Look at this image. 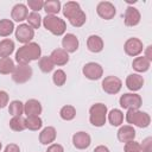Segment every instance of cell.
Here are the masks:
<instances>
[{"label": "cell", "instance_id": "cell-39", "mask_svg": "<svg viewBox=\"0 0 152 152\" xmlns=\"http://www.w3.org/2000/svg\"><path fill=\"white\" fill-rule=\"evenodd\" d=\"M8 94L5 90H0V109L5 108L8 104Z\"/></svg>", "mask_w": 152, "mask_h": 152}, {"label": "cell", "instance_id": "cell-43", "mask_svg": "<svg viewBox=\"0 0 152 152\" xmlns=\"http://www.w3.org/2000/svg\"><path fill=\"white\" fill-rule=\"evenodd\" d=\"M151 49H152V46L148 45V46L146 48V50H145V57H146L148 61L152 59V52H151Z\"/></svg>", "mask_w": 152, "mask_h": 152}, {"label": "cell", "instance_id": "cell-15", "mask_svg": "<svg viewBox=\"0 0 152 152\" xmlns=\"http://www.w3.org/2000/svg\"><path fill=\"white\" fill-rule=\"evenodd\" d=\"M78 45H80L78 38H77L75 34H72V33H66V34L63 37V39H62L63 50H65L68 53H71V52L77 51Z\"/></svg>", "mask_w": 152, "mask_h": 152}, {"label": "cell", "instance_id": "cell-18", "mask_svg": "<svg viewBox=\"0 0 152 152\" xmlns=\"http://www.w3.org/2000/svg\"><path fill=\"white\" fill-rule=\"evenodd\" d=\"M144 86V77L139 74H131L126 78V87L131 91H137Z\"/></svg>", "mask_w": 152, "mask_h": 152}, {"label": "cell", "instance_id": "cell-29", "mask_svg": "<svg viewBox=\"0 0 152 152\" xmlns=\"http://www.w3.org/2000/svg\"><path fill=\"white\" fill-rule=\"evenodd\" d=\"M14 31V24L10 19L0 20V37H7Z\"/></svg>", "mask_w": 152, "mask_h": 152}, {"label": "cell", "instance_id": "cell-1", "mask_svg": "<svg viewBox=\"0 0 152 152\" xmlns=\"http://www.w3.org/2000/svg\"><path fill=\"white\" fill-rule=\"evenodd\" d=\"M63 15L70 21V24L75 27H81L86 20L87 15L86 13L81 10V6L76 1H68L63 6Z\"/></svg>", "mask_w": 152, "mask_h": 152}, {"label": "cell", "instance_id": "cell-23", "mask_svg": "<svg viewBox=\"0 0 152 152\" xmlns=\"http://www.w3.org/2000/svg\"><path fill=\"white\" fill-rule=\"evenodd\" d=\"M151 65V61H148L145 56H140V57H135L132 62V68L138 71V72H145L150 69Z\"/></svg>", "mask_w": 152, "mask_h": 152}, {"label": "cell", "instance_id": "cell-12", "mask_svg": "<svg viewBox=\"0 0 152 152\" xmlns=\"http://www.w3.org/2000/svg\"><path fill=\"white\" fill-rule=\"evenodd\" d=\"M96 12H97V14L102 19L110 20V19L114 18V15L116 13V10H115V6L112 2H109V1H101L96 6Z\"/></svg>", "mask_w": 152, "mask_h": 152}, {"label": "cell", "instance_id": "cell-36", "mask_svg": "<svg viewBox=\"0 0 152 152\" xmlns=\"http://www.w3.org/2000/svg\"><path fill=\"white\" fill-rule=\"evenodd\" d=\"M124 151L125 152H141L140 151V145L139 142L137 141H128L125 144V147H124Z\"/></svg>", "mask_w": 152, "mask_h": 152}, {"label": "cell", "instance_id": "cell-2", "mask_svg": "<svg viewBox=\"0 0 152 152\" xmlns=\"http://www.w3.org/2000/svg\"><path fill=\"white\" fill-rule=\"evenodd\" d=\"M40 55L42 49L39 44L31 42L28 44H24L18 49V51L15 52V61L18 62V64H28L30 62L40 58Z\"/></svg>", "mask_w": 152, "mask_h": 152}, {"label": "cell", "instance_id": "cell-4", "mask_svg": "<svg viewBox=\"0 0 152 152\" xmlns=\"http://www.w3.org/2000/svg\"><path fill=\"white\" fill-rule=\"evenodd\" d=\"M43 25L48 31H50L55 36H62V34H64V32L66 30L65 21L57 15L44 17L43 18Z\"/></svg>", "mask_w": 152, "mask_h": 152}, {"label": "cell", "instance_id": "cell-17", "mask_svg": "<svg viewBox=\"0 0 152 152\" xmlns=\"http://www.w3.org/2000/svg\"><path fill=\"white\" fill-rule=\"evenodd\" d=\"M135 138V129L133 128V126L131 125H125L121 126L118 131V139L121 142H128V141H133Z\"/></svg>", "mask_w": 152, "mask_h": 152}, {"label": "cell", "instance_id": "cell-25", "mask_svg": "<svg viewBox=\"0 0 152 152\" xmlns=\"http://www.w3.org/2000/svg\"><path fill=\"white\" fill-rule=\"evenodd\" d=\"M43 8L46 12V15H55V14H57L61 11V1H58V0L44 1Z\"/></svg>", "mask_w": 152, "mask_h": 152}, {"label": "cell", "instance_id": "cell-35", "mask_svg": "<svg viewBox=\"0 0 152 152\" xmlns=\"http://www.w3.org/2000/svg\"><path fill=\"white\" fill-rule=\"evenodd\" d=\"M52 81H53V83H55L57 87L64 86V83H65V81H66V75H65V72H64L63 70H61V69L56 70V71L53 72V75H52Z\"/></svg>", "mask_w": 152, "mask_h": 152}, {"label": "cell", "instance_id": "cell-40", "mask_svg": "<svg viewBox=\"0 0 152 152\" xmlns=\"http://www.w3.org/2000/svg\"><path fill=\"white\" fill-rule=\"evenodd\" d=\"M46 152H64V148L59 144H51L48 147V151Z\"/></svg>", "mask_w": 152, "mask_h": 152}, {"label": "cell", "instance_id": "cell-22", "mask_svg": "<svg viewBox=\"0 0 152 152\" xmlns=\"http://www.w3.org/2000/svg\"><path fill=\"white\" fill-rule=\"evenodd\" d=\"M50 58L55 65H65L69 62V53L63 49H55L51 52Z\"/></svg>", "mask_w": 152, "mask_h": 152}, {"label": "cell", "instance_id": "cell-3", "mask_svg": "<svg viewBox=\"0 0 152 152\" xmlns=\"http://www.w3.org/2000/svg\"><path fill=\"white\" fill-rule=\"evenodd\" d=\"M107 120V106L103 103H95L89 109V121L95 127H102Z\"/></svg>", "mask_w": 152, "mask_h": 152}, {"label": "cell", "instance_id": "cell-14", "mask_svg": "<svg viewBox=\"0 0 152 152\" xmlns=\"http://www.w3.org/2000/svg\"><path fill=\"white\" fill-rule=\"evenodd\" d=\"M140 12L138 11V8L128 6L125 11V15H124V21L126 26H137L140 23Z\"/></svg>", "mask_w": 152, "mask_h": 152}, {"label": "cell", "instance_id": "cell-30", "mask_svg": "<svg viewBox=\"0 0 152 152\" xmlns=\"http://www.w3.org/2000/svg\"><path fill=\"white\" fill-rule=\"evenodd\" d=\"M38 66H39V69H40L43 72L48 74V72H51V71L53 70L55 64H53L52 59L50 58V56H44V57H40V58H39Z\"/></svg>", "mask_w": 152, "mask_h": 152}, {"label": "cell", "instance_id": "cell-13", "mask_svg": "<svg viewBox=\"0 0 152 152\" xmlns=\"http://www.w3.org/2000/svg\"><path fill=\"white\" fill-rule=\"evenodd\" d=\"M90 142H91V138L87 132L81 131V132H76L72 135V145L78 150L88 148Z\"/></svg>", "mask_w": 152, "mask_h": 152}, {"label": "cell", "instance_id": "cell-33", "mask_svg": "<svg viewBox=\"0 0 152 152\" xmlns=\"http://www.w3.org/2000/svg\"><path fill=\"white\" fill-rule=\"evenodd\" d=\"M26 20H27V24L33 30L34 28H39L40 25H42V17H40L39 12H31V13H28Z\"/></svg>", "mask_w": 152, "mask_h": 152}, {"label": "cell", "instance_id": "cell-16", "mask_svg": "<svg viewBox=\"0 0 152 152\" xmlns=\"http://www.w3.org/2000/svg\"><path fill=\"white\" fill-rule=\"evenodd\" d=\"M42 110V104L36 99H30L26 101V103H24V113L27 116H39Z\"/></svg>", "mask_w": 152, "mask_h": 152}, {"label": "cell", "instance_id": "cell-41", "mask_svg": "<svg viewBox=\"0 0 152 152\" xmlns=\"http://www.w3.org/2000/svg\"><path fill=\"white\" fill-rule=\"evenodd\" d=\"M4 152H20V147L17 144H8Z\"/></svg>", "mask_w": 152, "mask_h": 152}, {"label": "cell", "instance_id": "cell-19", "mask_svg": "<svg viewBox=\"0 0 152 152\" xmlns=\"http://www.w3.org/2000/svg\"><path fill=\"white\" fill-rule=\"evenodd\" d=\"M28 15V10L26 7V5L24 4H17L13 6L12 12H11V17L14 21H24Z\"/></svg>", "mask_w": 152, "mask_h": 152}, {"label": "cell", "instance_id": "cell-44", "mask_svg": "<svg viewBox=\"0 0 152 152\" xmlns=\"http://www.w3.org/2000/svg\"><path fill=\"white\" fill-rule=\"evenodd\" d=\"M1 147H2V144H1V141H0V150H1Z\"/></svg>", "mask_w": 152, "mask_h": 152}, {"label": "cell", "instance_id": "cell-37", "mask_svg": "<svg viewBox=\"0 0 152 152\" xmlns=\"http://www.w3.org/2000/svg\"><path fill=\"white\" fill-rule=\"evenodd\" d=\"M140 145V151L141 152H152V138L151 137H147L145 138Z\"/></svg>", "mask_w": 152, "mask_h": 152}, {"label": "cell", "instance_id": "cell-34", "mask_svg": "<svg viewBox=\"0 0 152 152\" xmlns=\"http://www.w3.org/2000/svg\"><path fill=\"white\" fill-rule=\"evenodd\" d=\"M43 126V121L39 116H27L26 118V128L31 131H38Z\"/></svg>", "mask_w": 152, "mask_h": 152}, {"label": "cell", "instance_id": "cell-27", "mask_svg": "<svg viewBox=\"0 0 152 152\" xmlns=\"http://www.w3.org/2000/svg\"><path fill=\"white\" fill-rule=\"evenodd\" d=\"M108 121L112 126H120L124 121V113L120 109H112L108 113Z\"/></svg>", "mask_w": 152, "mask_h": 152}, {"label": "cell", "instance_id": "cell-8", "mask_svg": "<svg viewBox=\"0 0 152 152\" xmlns=\"http://www.w3.org/2000/svg\"><path fill=\"white\" fill-rule=\"evenodd\" d=\"M102 89L104 93L107 94H110V95H114V94H118L120 90H121V87H122V82L119 77L116 76H107L102 80Z\"/></svg>", "mask_w": 152, "mask_h": 152}, {"label": "cell", "instance_id": "cell-42", "mask_svg": "<svg viewBox=\"0 0 152 152\" xmlns=\"http://www.w3.org/2000/svg\"><path fill=\"white\" fill-rule=\"evenodd\" d=\"M94 152H109V148L107 146H104V145H100V146L95 147Z\"/></svg>", "mask_w": 152, "mask_h": 152}, {"label": "cell", "instance_id": "cell-6", "mask_svg": "<svg viewBox=\"0 0 152 152\" xmlns=\"http://www.w3.org/2000/svg\"><path fill=\"white\" fill-rule=\"evenodd\" d=\"M120 106L124 109H139L142 104V100L141 96L134 93H126L124 95H121L120 100Z\"/></svg>", "mask_w": 152, "mask_h": 152}, {"label": "cell", "instance_id": "cell-31", "mask_svg": "<svg viewBox=\"0 0 152 152\" xmlns=\"http://www.w3.org/2000/svg\"><path fill=\"white\" fill-rule=\"evenodd\" d=\"M8 113L13 116H20L24 113V103L19 100H13L12 102H10Z\"/></svg>", "mask_w": 152, "mask_h": 152}, {"label": "cell", "instance_id": "cell-21", "mask_svg": "<svg viewBox=\"0 0 152 152\" xmlns=\"http://www.w3.org/2000/svg\"><path fill=\"white\" fill-rule=\"evenodd\" d=\"M56 135H57V132H56L55 127L48 126V127L43 128V131L39 133V141L43 145L52 144L55 141V139H56Z\"/></svg>", "mask_w": 152, "mask_h": 152}, {"label": "cell", "instance_id": "cell-26", "mask_svg": "<svg viewBox=\"0 0 152 152\" xmlns=\"http://www.w3.org/2000/svg\"><path fill=\"white\" fill-rule=\"evenodd\" d=\"M14 68H15V65H14V62L11 57L0 58V74H2V75L12 74Z\"/></svg>", "mask_w": 152, "mask_h": 152}, {"label": "cell", "instance_id": "cell-24", "mask_svg": "<svg viewBox=\"0 0 152 152\" xmlns=\"http://www.w3.org/2000/svg\"><path fill=\"white\" fill-rule=\"evenodd\" d=\"M14 51V42L11 40L10 38L2 39L0 42V57H10L11 53Z\"/></svg>", "mask_w": 152, "mask_h": 152}, {"label": "cell", "instance_id": "cell-20", "mask_svg": "<svg viewBox=\"0 0 152 152\" xmlns=\"http://www.w3.org/2000/svg\"><path fill=\"white\" fill-rule=\"evenodd\" d=\"M87 48L90 52L97 53L103 50V40L97 34H91L87 39Z\"/></svg>", "mask_w": 152, "mask_h": 152}, {"label": "cell", "instance_id": "cell-10", "mask_svg": "<svg viewBox=\"0 0 152 152\" xmlns=\"http://www.w3.org/2000/svg\"><path fill=\"white\" fill-rule=\"evenodd\" d=\"M82 72H83V75H84L88 80L96 81V80H100V78L102 77V75H103V69H102V66H101L99 63L89 62V63H87V64L83 65Z\"/></svg>", "mask_w": 152, "mask_h": 152}, {"label": "cell", "instance_id": "cell-28", "mask_svg": "<svg viewBox=\"0 0 152 152\" xmlns=\"http://www.w3.org/2000/svg\"><path fill=\"white\" fill-rule=\"evenodd\" d=\"M10 127L14 132H21L26 128V119H24L21 115L20 116H13L10 120Z\"/></svg>", "mask_w": 152, "mask_h": 152}, {"label": "cell", "instance_id": "cell-5", "mask_svg": "<svg viewBox=\"0 0 152 152\" xmlns=\"http://www.w3.org/2000/svg\"><path fill=\"white\" fill-rule=\"evenodd\" d=\"M126 121L139 128H146L151 122V118L146 112H140L139 109H128L126 113Z\"/></svg>", "mask_w": 152, "mask_h": 152}, {"label": "cell", "instance_id": "cell-9", "mask_svg": "<svg viewBox=\"0 0 152 152\" xmlns=\"http://www.w3.org/2000/svg\"><path fill=\"white\" fill-rule=\"evenodd\" d=\"M34 37V30L28 24H20L15 28V38L19 43L28 44Z\"/></svg>", "mask_w": 152, "mask_h": 152}, {"label": "cell", "instance_id": "cell-11", "mask_svg": "<svg viewBox=\"0 0 152 152\" xmlns=\"http://www.w3.org/2000/svg\"><path fill=\"white\" fill-rule=\"evenodd\" d=\"M142 42L139 39V38H135V37H132V38H128L126 42H125V45H124V50L125 52L128 55V56H132V57H135L138 55H140L142 52Z\"/></svg>", "mask_w": 152, "mask_h": 152}, {"label": "cell", "instance_id": "cell-38", "mask_svg": "<svg viewBox=\"0 0 152 152\" xmlns=\"http://www.w3.org/2000/svg\"><path fill=\"white\" fill-rule=\"evenodd\" d=\"M27 6L33 11V12H38L43 8L44 6V1L43 0H28L27 1Z\"/></svg>", "mask_w": 152, "mask_h": 152}, {"label": "cell", "instance_id": "cell-32", "mask_svg": "<svg viewBox=\"0 0 152 152\" xmlns=\"http://www.w3.org/2000/svg\"><path fill=\"white\" fill-rule=\"evenodd\" d=\"M59 116L65 120V121H70L72 120L75 116H76V109L74 106H70V104H66V106H63L59 110Z\"/></svg>", "mask_w": 152, "mask_h": 152}, {"label": "cell", "instance_id": "cell-7", "mask_svg": "<svg viewBox=\"0 0 152 152\" xmlns=\"http://www.w3.org/2000/svg\"><path fill=\"white\" fill-rule=\"evenodd\" d=\"M31 76H32V68L28 64H18L12 72V80L18 84L27 82L31 78Z\"/></svg>", "mask_w": 152, "mask_h": 152}]
</instances>
